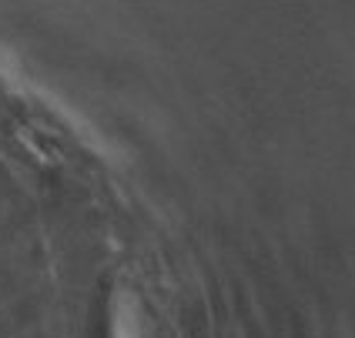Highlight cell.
<instances>
[{"mask_svg": "<svg viewBox=\"0 0 355 338\" xmlns=\"http://www.w3.org/2000/svg\"><path fill=\"white\" fill-rule=\"evenodd\" d=\"M114 338H141V335H138V328H135V321H128L121 315L118 325H114Z\"/></svg>", "mask_w": 355, "mask_h": 338, "instance_id": "obj_1", "label": "cell"}]
</instances>
